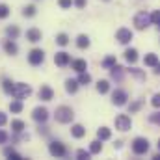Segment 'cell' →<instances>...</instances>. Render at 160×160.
<instances>
[{"label":"cell","mask_w":160,"mask_h":160,"mask_svg":"<svg viewBox=\"0 0 160 160\" xmlns=\"http://www.w3.org/2000/svg\"><path fill=\"white\" fill-rule=\"evenodd\" d=\"M54 119L58 121V123H62V125H69L71 121L75 119V110H73L71 106L62 104V106L56 108V112H54Z\"/></svg>","instance_id":"6da1fadb"},{"label":"cell","mask_w":160,"mask_h":160,"mask_svg":"<svg viewBox=\"0 0 160 160\" xmlns=\"http://www.w3.org/2000/svg\"><path fill=\"white\" fill-rule=\"evenodd\" d=\"M149 140L147 138H143V136H138V138H134L132 140V143H130V149H132V153L136 155V157H142V155H145L147 151H149Z\"/></svg>","instance_id":"7a4b0ae2"},{"label":"cell","mask_w":160,"mask_h":160,"mask_svg":"<svg viewBox=\"0 0 160 160\" xmlns=\"http://www.w3.org/2000/svg\"><path fill=\"white\" fill-rule=\"evenodd\" d=\"M132 24L136 30H145V28H149V24H153V21H151V15L147 11H138L132 19Z\"/></svg>","instance_id":"3957f363"},{"label":"cell","mask_w":160,"mask_h":160,"mask_svg":"<svg viewBox=\"0 0 160 160\" xmlns=\"http://www.w3.org/2000/svg\"><path fill=\"white\" fill-rule=\"evenodd\" d=\"M11 95L15 97V99H28L30 95H32V86L30 84H26V82H15V88H13V91H11Z\"/></svg>","instance_id":"277c9868"},{"label":"cell","mask_w":160,"mask_h":160,"mask_svg":"<svg viewBox=\"0 0 160 160\" xmlns=\"http://www.w3.org/2000/svg\"><path fill=\"white\" fill-rule=\"evenodd\" d=\"M48 153H50L54 158H65V157L69 155L65 143H62V142H58V140H52V142L48 143Z\"/></svg>","instance_id":"5b68a950"},{"label":"cell","mask_w":160,"mask_h":160,"mask_svg":"<svg viewBox=\"0 0 160 160\" xmlns=\"http://www.w3.org/2000/svg\"><path fill=\"white\" fill-rule=\"evenodd\" d=\"M43 62H45V50L43 48H32L28 52V63L32 67H39Z\"/></svg>","instance_id":"8992f818"},{"label":"cell","mask_w":160,"mask_h":160,"mask_svg":"<svg viewBox=\"0 0 160 160\" xmlns=\"http://www.w3.org/2000/svg\"><path fill=\"white\" fill-rule=\"evenodd\" d=\"M114 123H116V128L121 130V132H127V130H130V127H132V119H130L127 114H119Z\"/></svg>","instance_id":"52a82bcc"},{"label":"cell","mask_w":160,"mask_h":160,"mask_svg":"<svg viewBox=\"0 0 160 160\" xmlns=\"http://www.w3.org/2000/svg\"><path fill=\"white\" fill-rule=\"evenodd\" d=\"M128 101V93L125 89H114L112 91V104L116 106H125Z\"/></svg>","instance_id":"ba28073f"},{"label":"cell","mask_w":160,"mask_h":160,"mask_svg":"<svg viewBox=\"0 0 160 160\" xmlns=\"http://www.w3.org/2000/svg\"><path fill=\"white\" fill-rule=\"evenodd\" d=\"M116 39H118V43H121V45H128L130 41L134 39V34H132L130 28H119V30L116 32Z\"/></svg>","instance_id":"9c48e42d"},{"label":"cell","mask_w":160,"mask_h":160,"mask_svg":"<svg viewBox=\"0 0 160 160\" xmlns=\"http://www.w3.org/2000/svg\"><path fill=\"white\" fill-rule=\"evenodd\" d=\"M32 119L36 123H47L48 121V110L45 106H36L32 110Z\"/></svg>","instance_id":"30bf717a"},{"label":"cell","mask_w":160,"mask_h":160,"mask_svg":"<svg viewBox=\"0 0 160 160\" xmlns=\"http://www.w3.org/2000/svg\"><path fill=\"white\" fill-rule=\"evenodd\" d=\"M54 63H56L58 67H67V65L71 63V54L65 52V50L56 52V54H54Z\"/></svg>","instance_id":"8fae6325"},{"label":"cell","mask_w":160,"mask_h":160,"mask_svg":"<svg viewBox=\"0 0 160 160\" xmlns=\"http://www.w3.org/2000/svg\"><path fill=\"white\" fill-rule=\"evenodd\" d=\"M38 97H39L41 101L48 102V101H52V99H54V89H52L48 84H43V86L39 88V91H38Z\"/></svg>","instance_id":"7c38bea8"},{"label":"cell","mask_w":160,"mask_h":160,"mask_svg":"<svg viewBox=\"0 0 160 160\" xmlns=\"http://www.w3.org/2000/svg\"><path fill=\"white\" fill-rule=\"evenodd\" d=\"M125 73H127V69H125L123 65H119V63H116V65L110 69V78L114 80V82H123Z\"/></svg>","instance_id":"4fadbf2b"},{"label":"cell","mask_w":160,"mask_h":160,"mask_svg":"<svg viewBox=\"0 0 160 160\" xmlns=\"http://www.w3.org/2000/svg\"><path fill=\"white\" fill-rule=\"evenodd\" d=\"M2 47H4L6 54H9V56H15V54L19 52V47H17L15 39H9V38H6V39H4V43H2Z\"/></svg>","instance_id":"5bb4252c"},{"label":"cell","mask_w":160,"mask_h":160,"mask_svg":"<svg viewBox=\"0 0 160 160\" xmlns=\"http://www.w3.org/2000/svg\"><path fill=\"white\" fill-rule=\"evenodd\" d=\"M43 39V34H41L39 28H28L26 30V41L30 43H39Z\"/></svg>","instance_id":"9a60e30c"},{"label":"cell","mask_w":160,"mask_h":160,"mask_svg":"<svg viewBox=\"0 0 160 160\" xmlns=\"http://www.w3.org/2000/svg\"><path fill=\"white\" fill-rule=\"evenodd\" d=\"M71 69L77 71V73H82L88 69V62L84 58H77V60H71Z\"/></svg>","instance_id":"2e32d148"},{"label":"cell","mask_w":160,"mask_h":160,"mask_svg":"<svg viewBox=\"0 0 160 160\" xmlns=\"http://www.w3.org/2000/svg\"><path fill=\"white\" fill-rule=\"evenodd\" d=\"M63 86H65V91H67L69 95H75V93L78 91V86H80V84H78V80H75V78H67Z\"/></svg>","instance_id":"e0dca14e"},{"label":"cell","mask_w":160,"mask_h":160,"mask_svg":"<svg viewBox=\"0 0 160 160\" xmlns=\"http://www.w3.org/2000/svg\"><path fill=\"white\" fill-rule=\"evenodd\" d=\"M71 136H73V138H77V140L84 138V136H86V128H84V125L75 123V125L71 127Z\"/></svg>","instance_id":"ac0fdd59"},{"label":"cell","mask_w":160,"mask_h":160,"mask_svg":"<svg viewBox=\"0 0 160 160\" xmlns=\"http://www.w3.org/2000/svg\"><path fill=\"white\" fill-rule=\"evenodd\" d=\"M123 56H125V60H127L130 65H134V63L138 62V50H136V48H127V50L123 52Z\"/></svg>","instance_id":"d6986e66"},{"label":"cell","mask_w":160,"mask_h":160,"mask_svg":"<svg viewBox=\"0 0 160 160\" xmlns=\"http://www.w3.org/2000/svg\"><path fill=\"white\" fill-rule=\"evenodd\" d=\"M19 36H21V30H19L17 24H9V26H6V38H9V39H17Z\"/></svg>","instance_id":"ffe728a7"},{"label":"cell","mask_w":160,"mask_h":160,"mask_svg":"<svg viewBox=\"0 0 160 160\" xmlns=\"http://www.w3.org/2000/svg\"><path fill=\"white\" fill-rule=\"evenodd\" d=\"M2 155L8 157V158H11V160H22V155L17 153L13 147H4V149H2Z\"/></svg>","instance_id":"44dd1931"},{"label":"cell","mask_w":160,"mask_h":160,"mask_svg":"<svg viewBox=\"0 0 160 160\" xmlns=\"http://www.w3.org/2000/svg\"><path fill=\"white\" fill-rule=\"evenodd\" d=\"M158 62L160 60L155 52H149V54H145V58H143V65H145V67H155Z\"/></svg>","instance_id":"7402d4cb"},{"label":"cell","mask_w":160,"mask_h":160,"mask_svg":"<svg viewBox=\"0 0 160 160\" xmlns=\"http://www.w3.org/2000/svg\"><path fill=\"white\" fill-rule=\"evenodd\" d=\"M97 138H99L101 142H106V140L112 138V130H110L108 127H101V128H97Z\"/></svg>","instance_id":"603a6c76"},{"label":"cell","mask_w":160,"mask_h":160,"mask_svg":"<svg viewBox=\"0 0 160 160\" xmlns=\"http://www.w3.org/2000/svg\"><path fill=\"white\" fill-rule=\"evenodd\" d=\"M22 108H24V104H22L21 99H15V101L9 102V112H11V114H21Z\"/></svg>","instance_id":"cb8c5ba5"},{"label":"cell","mask_w":160,"mask_h":160,"mask_svg":"<svg viewBox=\"0 0 160 160\" xmlns=\"http://www.w3.org/2000/svg\"><path fill=\"white\" fill-rule=\"evenodd\" d=\"M26 123L22 119H11V132H24Z\"/></svg>","instance_id":"d4e9b609"},{"label":"cell","mask_w":160,"mask_h":160,"mask_svg":"<svg viewBox=\"0 0 160 160\" xmlns=\"http://www.w3.org/2000/svg\"><path fill=\"white\" fill-rule=\"evenodd\" d=\"M89 45H91L89 36H86V34H80L78 38H77V47H78V48H82V50H84V48H88Z\"/></svg>","instance_id":"484cf974"},{"label":"cell","mask_w":160,"mask_h":160,"mask_svg":"<svg viewBox=\"0 0 160 160\" xmlns=\"http://www.w3.org/2000/svg\"><path fill=\"white\" fill-rule=\"evenodd\" d=\"M21 13H22V17H28V19H30V17H36V15H38V8H36L34 4H28V6L22 8Z\"/></svg>","instance_id":"4316f807"},{"label":"cell","mask_w":160,"mask_h":160,"mask_svg":"<svg viewBox=\"0 0 160 160\" xmlns=\"http://www.w3.org/2000/svg\"><path fill=\"white\" fill-rule=\"evenodd\" d=\"M127 73H130L134 78H138V80H145V78H147L145 71H142V69H138V67H128V69H127Z\"/></svg>","instance_id":"83f0119b"},{"label":"cell","mask_w":160,"mask_h":160,"mask_svg":"<svg viewBox=\"0 0 160 160\" xmlns=\"http://www.w3.org/2000/svg\"><path fill=\"white\" fill-rule=\"evenodd\" d=\"M116 63H118V60H116V56H112V54H110V56H106V58H104V60L101 62L102 69H108V71H110V69H112V67H114Z\"/></svg>","instance_id":"f1b7e54d"},{"label":"cell","mask_w":160,"mask_h":160,"mask_svg":"<svg viewBox=\"0 0 160 160\" xmlns=\"http://www.w3.org/2000/svg\"><path fill=\"white\" fill-rule=\"evenodd\" d=\"M95 88H97V91H99L101 95H104V93L110 91V82H108V80H99Z\"/></svg>","instance_id":"f546056e"},{"label":"cell","mask_w":160,"mask_h":160,"mask_svg":"<svg viewBox=\"0 0 160 160\" xmlns=\"http://www.w3.org/2000/svg\"><path fill=\"white\" fill-rule=\"evenodd\" d=\"M89 151H91V155H99L101 151H102V142L97 138V140H93L91 143H89Z\"/></svg>","instance_id":"4dcf8cb0"},{"label":"cell","mask_w":160,"mask_h":160,"mask_svg":"<svg viewBox=\"0 0 160 160\" xmlns=\"http://www.w3.org/2000/svg\"><path fill=\"white\" fill-rule=\"evenodd\" d=\"M13 88H15V82H13L11 78H4V80H2V89H4V93L11 95Z\"/></svg>","instance_id":"1f68e13d"},{"label":"cell","mask_w":160,"mask_h":160,"mask_svg":"<svg viewBox=\"0 0 160 160\" xmlns=\"http://www.w3.org/2000/svg\"><path fill=\"white\" fill-rule=\"evenodd\" d=\"M78 84L80 86H88V84H91V75L88 73V71H82V73H78Z\"/></svg>","instance_id":"d6a6232c"},{"label":"cell","mask_w":160,"mask_h":160,"mask_svg":"<svg viewBox=\"0 0 160 160\" xmlns=\"http://www.w3.org/2000/svg\"><path fill=\"white\" fill-rule=\"evenodd\" d=\"M142 106H143V101H142V99H138V101L130 102V104H128V114H136V112H140V110H142Z\"/></svg>","instance_id":"836d02e7"},{"label":"cell","mask_w":160,"mask_h":160,"mask_svg":"<svg viewBox=\"0 0 160 160\" xmlns=\"http://www.w3.org/2000/svg\"><path fill=\"white\" fill-rule=\"evenodd\" d=\"M69 36L65 34V32H62V34H58L56 36V45H60V47H67L69 45Z\"/></svg>","instance_id":"e575fe53"},{"label":"cell","mask_w":160,"mask_h":160,"mask_svg":"<svg viewBox=\"0 0 160 160\" xmlns=\"http://www.w3.org/2000/svg\"><path fill=\"white\" fill-rule=\"evenodd\" d=\"M149 123H153V125H160V108H157V112L149 114Z\"/></svg>","instance_id":"d590c367"},{"label":"cell","mask_w":160,"mask_h":160,"mask_svg":"<svg viewBox=\"0 0 160 160\" xmlns=\"http://www.w3.org/2000/svg\"><path fill=\"white\" fill-rule=\"evenodd\" d=\"M75 157H77L78 160H88L89 157H91V151H86V149H78Z\"/></svg>","instance_id":"8d00e7d4"},{"label":"cell","mask_w":160,"mask_h":160,"mask_svg":"<svg viewBox=\"0 0 160 160\" xmlns=\"http://www.w3.org/2000/svg\"><path fill=\"white\" fill-rule=\"evenodd\" d=\"M9 13H11V9H9L6 4H0V19H8Z\"/></svg>","instance_id":"74e56055"},{"label":"cell","mask_w":160,"mask_h":160,"mask_svg":"<svg viewBox=\"0 0 160 160\" xmlns=\"http://www.w3.org/2000/svg\"><path fill=\"white\" fill-rule=\"evenodd\" d=\"M58 6L62 9H71V6H75V2L73 0H58Z\"/></svg>","instance_id":"f35d334b"},{"label":"cell","mask_w":160,"mask_h":160,"mask_svg":"<svg viewBox=\"0 0 160 160\" xmlns=\"http://www.w3.org/2000/svg\"><path fill=\"white\" fill-rule=\"evenodd\" d=\"M8 140H9V134L0 127V145H4V143H8Z\"/></svg>","instance_id":"ab89813d"},{"label":"cell","mask_w":160,"mask_h":160,"mask_svg":"<svg viewBox=\"0 0 160 160\" xmlns=\"http://www.w3.org/2000/svg\"><path fill=\"white\" fill-rule=\"evenodd\" d=\"M151 104H153V108H160V93H155V95H153Z\"/></svg>","instance_id":"60d3db41"},{"label":"cell","mask_w":160,"mask_h":160,"mask_svg":"<svg viewBox=\"0 0 160 160\" xmlns=\"http://www.w3.org/2000/svg\"><path fill=\"white\" fill-rule=\"evenodd\" d=\"M151 21H153V24H158L160 22V9H157V11L151 13Z\"/></svg>","instance_id":"b9f144b4"},{"label":"cell","mask_w":160,"mask_h":160,"mask_svg":"<svg viewBox=\"0 0 160 160\" xmlns=\"http://www.w3.org/2000/svg\"><path fill=\"white\" fill-rule=\"evenodd\" d=\"M38 132H39V134H43V136H47V134H48V127H47L45 123H39V127H38Z\"/></svg>","instance_id":"7bdbcfd3"},{"label":"cell","mask_w":160,"mask_h":160,"mask_svg":"<svg viewBox=\"0 0 160 160\" xmlns=\"http://www.w3.org/2000/svg\"><path fill=\"white\" fill-rule=\"evenodd\" d=\"M6 125H8V114L0 112V127H6Z\"/></svg>","instance_id":"ee69618b"},{"label":"cell","mask_w":160,"mask_h":160,"mask_svg":"<svg viewBox=\"0 0 160 160\" xmlns=\"http://www.w3.org/2000/svg\"><path fill=\"white\" fill-rule=\"evenodd\" d=\"M73 2H75V8H78V9H84L88 4V0H73Z\"/></svg>","instance_id":"f6af8a7d"},{"label":"cell","mask_w":160,"mask_h":160,"mask_svg":"<svg viewBox=\"0 0 160 160\" xmlns=\"http://www.w3.org/2000/svg\"><path fill=\"white\" fill-rule=\"evenodd\" d=\"M153 73H155V75H160V62L155 65V67H153Z\"/></svg>","instance_id":"bcb514c9"},{"label":"cell","mask_w":160,"mask_h":160,"mask_svg":"<svg viewBox=\"0 0 160 160\" xmlns=\"http://www.w3.org/2000/svg\"><path fill=\"white\" fill-rule=\"evenodd\" d=\"M114 147H116V149H121V147H123V142H121V140H118V142L114 143Z\"/></svg>","instance_id":"7dc6e473"},{"label":"cell","mask_w":160,"mask_h":160,"mask_svg":"<svg viewBox=\"0 0 160 160\" xmlns=\"http://www.w3.org/2000/svg\"><path fill=\"white\" fill-rule=\"evenodd\" d=\"M153 160H160V151H158V153H155V155H153Z\"/></svg>","instance_id":"c3c4849f"},{"label":"cell","mask_w":160,"mask_h":160,"mask_svg":"<svg viewBox=\"0 0 160 160\" xmlns=\"http://www.w3.org/2000/svg\"><path fill=\"white\" fill-rule=\"evenodd\" d=\"M157 145H158V151H160V138H158V143H157Z\"/></svg>","instance_id":"681fc988"},{"label":"cell","mask_w":160,"mask_h":160,"mask_svg":"<svg viewBox=\"0 0 160 160\" xmlns=\"http://www.w3.org/2000/svg\"><path fill=\"white\" fill-rule=\"evenodd\" d=\"M157 26H158V30H160V22H158V24H157Z\"/></svg>","instance_id":"f907efd6"},{"label":"cell","mask_w":160,"mask_h":160,"mask_svg":"<svg viewBox=\"0 0 160 160\" xmlns=\"http://www.w3.org/2000/svg\"><path fill=\"white\" fill-rule=\"evenodd\" d=\"M104 2H110V0H104Z\"/></svg>","instance_id":"816d5d0a"}]
</instances>
